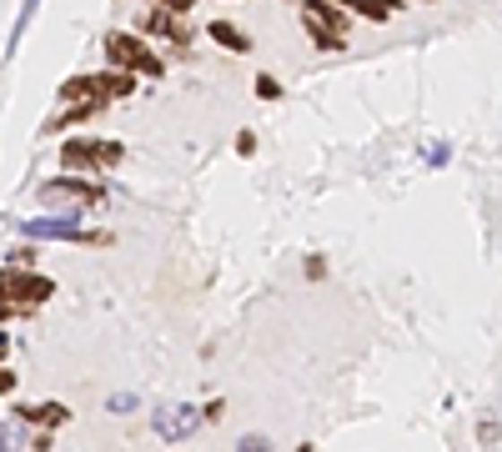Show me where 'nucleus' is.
<instances>
[{
    "label": "nucleus",
    "instance_id": "nucleus-18",
    "mask_svg": "<svg viewBox=\"0 0 502 452\" xmlns=\"http://www.w3.org/2000/svg\"><path fill=\"white\" fill-rule=\"evenodd\" d=\"M11 387H15V372H11V367H0V397H5Z\"/></svg>",
    "mask_w": 502,
    "mask_h": 452
},
{
    "label": "nucleus",
    "instance_id": "nucleus-2",
    "mask_svg": "<svg viewBox=\"0 0 502 452\" xmlns=\"http://www.w3.org/2000/svg\"><path fill=\"white\" fill-rule=\"evenodd\" d=\"M56 282L40 272H15V266H0V307H11V312H30L40 301H50Z\"/></svg>",
    "mask_w": 502,
    "mask_h": 452
},
{
    "label": "nucleus",
    "instance_id": "nucleus-15",
    "mask_svg": "<svg viewBox=\"0 0 502 452\" xmlns=\"http://www.w3.org/2000/svg\"><path fill=\"white\" fill-rule=\"evenodd\" d=\"M106 407H111V413H131V407H136V392H121V397H111Z\"/></svg>",
    "mask_w": 502,
    "mask_h": 452
},
{
    "label": "nucleus",
    "instance_id": "nucleus-19",
    "mask_svg": "<svg viewBox=\"0 0 502 452\" xmlns=\"http://www.w3.org/2000/svg\"><path fill=\"white\" fill-rule=\"evenodd\" d=\"M186 5H191V0H161V11H176V15L186 11Z\"/></svg>",
    "mask_w": 502,
    "mask_h": 452
},
{
    "label": "nucleus",
    "instance_id": "nucleus-1",
    "mask_svg": "<svg viewBox=\"0 0 502 452\" xmlns=\"http://www.w3.org/2000/svg\"><path fill=\"white\" fill-rule=\"evenodd\" d=\"M136 91V75L131 71H96V75H75V81H65L61 86V100H81V106H96V111H106L111 100L131 96Z\"/></svg>",
    "mask_w": 502,
    "mask_h": 452
},
{
    "label": "nucleus",
    "instance_id": "nucleus-10",
    "mask_svg": "<svg viewBox=\"0 0 502 452\" xmlns=\"http://www.w3.org/2000/svg\"><path fill=\"white\" fill-rule=\"evenodd\" d=\"M21 422H40V427H65V422H71V413H65L61 402H30V407H21Z\"/></svg>",
    "mask_w": 502,
    "mask_h": 452
},
{
    "label": "nucleus",
    "instance_id": "nucleus-22",
    "mask_svg": "<svg viewBox=\"0 0 502 452\" xmlns=\"http://www.w3.org/2000/svg\"><path fill=\"white\" fill-rule=\"evenodd\" d=\"M30 11H36V0H25V15H21V21H30Z\"/></svg>",
    "mask_w": 502,
    "mask_h": 452
},
{
    "label": "nucleus",
    "instance_id": "nucleus-14",
    "mask_svg": "<svg viewBox=\"0 0 502 452\" xmlns=\"http://www.w3.org/2000/svg\"><path fill=\"white\" fill-rule=\"evenodd\" d=\"M237 452H276V448H272V442L262 438V432H247V438L237 442Z\"/></svg>",
    "mask_w": 502,
    "mask_h": 452
},
{
    "label": "nucleus",
    "instance_id": "nucleus-3",
    "mask_svg": "<svg viewBox=\"0 0 502 452\" xmlns=\"http://www.w3.org/2000/svg\"><path fill=\"white\" fill-rule=\"evenodd\" d=\"M126 151L121 141H96V136H71L61 146V166L65 171H111Z\"/></svg>",
    "mask_w": 502,
    "mask_h": 452
},
{
    "label": "nucleus",
    "instance_id": "nucleus-4",
    "mask_svg": "<svg viewBox=\"0 0 502 452\" xmlns=\"http://www.w3.org/2000/svg\"><path fill=\"white\" fill-rule=\"evenodd\" d=\"M301 21H307V36H312L322 50H342V46H347V11H342V5L307 0V5H301Z\"/></svg>",
    "mask_w": 502,
    "mask_h": 452
},
{
    "label": "nucleus",
    "instance_id": "nucleus-9",
    "mask_svg": "<svg viewBox=\"0 0 502 452\" xmlns=\"http://www.w3.org/2000/svg\"><path fill=\"white\" fill-rule=\"evenodd\" d=\"M141 25H146L151 36H166V40H191L186 25H181V15L176 11H146L141 15Z\"/></svg>",
    "mask_w": 502,
    "mask_h": 452
},
{
    "label": "nucleus",
    "instance_id": "nucleus-6",
    "mask_svg": "<svg viewBox=\"0 0 502 452\" xmlns=\"http://www.w3.org/2000/svg\"><path fill=\"white\" fill-rule=\"evenodd\" d=\"M106 56L116 61V71H141V75H161L166 71V61L156 56V50H146L136 36H121V30L106 36Z\"/></svg>",
    "mask_w": 502,
    "mask_h": 452
},
{
    "label": "nucleus",
    "instance_id": "nucleus-20",
    "mask_svg": "<svg viewBox=\"0 0 502 452\" xmlns=\"http://www.w3.org/2000/svg\"><path fill=\"white\" fill-rule=\"evenodd\" d=\"M5 352H11V337H5V326H0V362H5Z\"/></svg>",
    "mask_w": 502,
    "mask_h": 452
},
{
    "label": "nucleus",
    "instance_id": "nucleus-12",
    "mask_svg": "<svg viewBox=\"0 0 502 452\" xmlns=\"http://www.w3.org/2000/svg\"><path fill=\"white\" fill-rule=\"evenodd\" d=\"M25 442H30V438H25L21 422H0V452H21Z\"/></svg>",
    "mask_w": 502,
    "mask_h": 452
},
{
    "label": "nucleus",
    "instance_id": "nucleus-13",
    "mask_svg": "<svg viewBox=\"0 0 502 452\" xmlns=\"http://www.w3.org/2000/svg\"><path fill=\"white\" fill-rule=\"evenodd\" d=\"M392 5H397V0H351V11H362L367 21H387Z\"/></svg>",
    "mask_w": 502,
    "mask_h": 452
},
{
    "label": "nucleus",
    "instance_id": "nucleus-16",
    "mask_svg": "<svg viewBox=\"0 0 502 452\" xmlns=\"http://www.w3.org/2000/svg\"><path fill=\"white\" fill-rule=\"evenodd\" d=\"M276 91H281V86H276L272 75H256V96H262V100H272V96H276Z\"/></svg>",
    "mask_w": 502,
    "mask_h": 452
},
{
    "label": "nucleus",
    "instance_id": "nucleus-21",
    "mask_svg": "<svg viewBox=\"0 0 502 452\" xmlns=\"http://www.w3.org/2000/svg\"><path fill=\"white\" fill-rule=\"evenodd\" d=\"M11 317H15V312H11V307H0V326H5V322H11Z\"/></svg>",
    "mask_w": 502,
    "mask_h": 452
},
{
    "label": "nucleus",
    "instance_id": "nucleus-17",
    "mask_svg": "<svg viewBox=\"0 0 502 452\" xmlns=\"http://www.w3.org/2000/svg\"><path fill=\"white\" fill-rule=\"evenodd\" d=\"M237 151H241V156H251V151H256V136H251V131H241V136H237Z\"/></svg>",
    "mask_w": 502,
    "mask_h": 452
},
{
    "label": "nucleus",
    "instance_id": "nucleus-11",
    "mask_svg": "<svg viewBox=\"0 0 502 452\" xmlns=\"http://www.w3.org/2000/svg\"><path fill=\"white\" fill-rule=\"evenodd\" d=\"M206 36H212L216 46H226V50H241V56L251 50V36H247V30H237L231 21H212V25H206Z\"/></svg>",
    "mask_w": 502,
    "mask_h": 452
},
{
    "label": "nucleus",
    "instance_id": "nucleus-7",
    "mask_svg": "<svg viewBox=\"0 0 502 452\" xmlns=\"http://www.w3.org/2000/svg\"><path fill=\"white\" fill-rule=\"evenodd\" d=\"M15 231H25V237L36 241H111L100 237V231H86V226L75 222V216H30V222H15Z\"/></svg>",
    "mask_w": 502,
    "mask_h": 452
},
{
    "label": "nucleus",
    "instance_id": "nucleus-8",
    "mask_svg": "<svg viewBox=\"0 0 502 452\" xmlns=\"http://www.w3.org/2000/svg\"><path fill=\"white\" fill-rule=\"evenodd\" d=\"M151 422H156V432H161L166 442H186L191 432L201 427V413H196V407H186V402H161V407L151 413Z\"/></svg>",
    "mask_w": 502,
    "mask_h": 452
},
{
    "label": "nucleus",
    "instance_id": "nucleus-5",
    "mask_svg": "<svg viewBox=\"0 0 502 452\" xmlns=\"http://www.w3.org/2000/svg\"><path fill=\"white\" fill-rule=\"evenodd\" d=\"M40 201L46 206H65V212H86V206L106 201V187H91L81 176H50V181H40Z\"/></svg>",
    "mask_w": 502,
    "mask_h": 452
}]
</instances>
